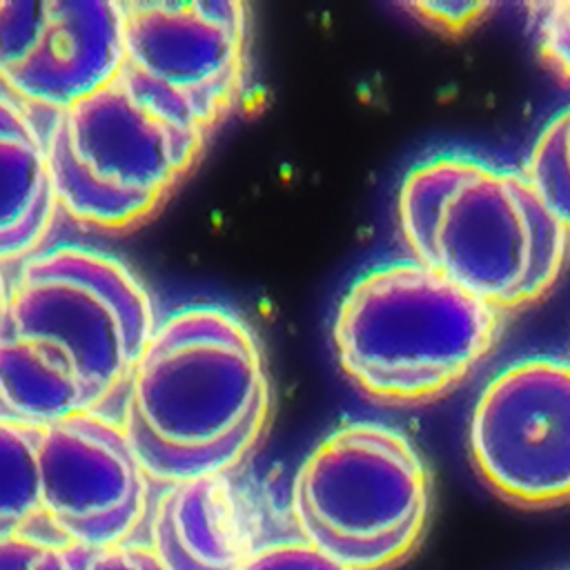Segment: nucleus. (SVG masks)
<instances>
[{"instance_id":"nucleus-15","label":"nucleus","mask_w":570,"mask_h":570,"mask_svg":"<svg viewBox=\"0 0 570 570\" xmlns=\"http://www.w3.org/2000/svg\"><path fill=\"white\" fill-rule=\"evenodd\" d=\"M238 570H350L305 539L256 546Z\"/></svg>"},{"instance_id":"nucleus-11","label":"nucleus","mask_w":570,"mask_h":570,"mask_svg":"<svg viewBox=\"0 0 570 570\" xmlns=\"http://www.w3.org/2000/svg\"><path fill=\"white\" fill-rule=\"evenodd\" d=\"M147 546L165 570H238L256 548L225 474L169 483L156 501Z\"/></svg>"},{"instance_id":"nucleus-10","label":"nucleus","mask_w":570,"mask_h":570,"mask_svg":"<svg viewBox=\"0 0 570 570\" xmlns=\"http://www.w3.org/2000/svg\"><path fill=\"white\" fill-rule=\"evenodd\" d=\"M122 29V2L0 0V80L9 94L60 111L120 71Z\"/></svg>"},{"instance_id":"nucleus-2","label":"nucleus","mask_w":570,"mask_h":570,"mask_svg":"<svg viewBox=\"0 0 570 570\" xmlns=\"http://www.w3.org/2000/svg\"><path fill=\"white\" fill-rule=\"evenodd\" d=\"M269 383L249 325L218 305L169 314L127 379L122 430L165 483L225 474L263 434Z\"/></svg>"},{"instance_id":"nucleus-18","label":"nucleus","mask_w":570,"mask_h":570,"mask_svg":"<svg viewBox=\"0 0 570 570\" xmlns=\"http://www.w3.org/2000/svg\"><path fill=\"white\" fill-rule=\"evenodd\" d=\"M67 570H165L149 546L114 543L102 548L67 546Z\"/></svg>"},{"instance_id":"nucleus-8","label":"nucleus","mask_w":570,"mask_h":570,"mask_svg":"<svg viewBox=\"0 0 570 570\" xmlns=\"http://www.w3.org/2000/svg\"><path fill=\"white\" fill-rule=\"evenodd\" d=\"M468 448L483 483L505 501H570V361L530 356L503 367L472 407Z\"/></svg>"},{"instance_id":"nucleus-6","label":"nucleus","mask_w":570,"mask_h":570,"mask_svg":"<svg viewBox=\"0 0 570 570\" xmlns=\"http://www.w3.org/2000/svg\"><path fill=\"white\" fill-rule=\"evenodd\" d=\"M205 140L165 118L116 73L56 114L45 138L56 200L91 227L127 229L163 203Z\"/></svg>"},{"instance_id":"nucleus-19","label":"nucleus","mask_w":570,"mask_h":570,"mask_svg":"<svg viewBox=\"0 0 570 570\" xmlns=\"http://www.w3.org/2000/svg\"><path fill=\"white\" fill-rule=\"evenodd\" d=\"M405 9L416 16V20L425 22L432 29L448 31V33H461L485 18V13L492 9L488 2H410Z\"/></svg>"},{"instance_id":"nucleus-13","label":"nucleus","mask_w":570,"mask_h":570,"mask_svg":"<svg viewBox=\"0 0 570 570\" xmlns=\"http://www.w3.org/2000/svg\"><path fill=\"white\" fill-rule=\"evenodd\" d=\"M38 430L0 423V539L36 521Z\"/></svg>"},{"instance_id":"nucleus-1","label":"nucleus","mask_w":570,"mask_h":570,"mask_svg":"<svg viewBox=\"0 0 570 570\" xmlns=\"http://www.w3.org/2000/svg\"><path fill=\"white\" fill-rule=\"evenodd\" d=\"M154 327L147 289L118 258L80 245L29 258L0 321V423L38 430L96 412Z\"/></svg>"},{"instance_id":"nucleus-9","label":"nucleus","mask_w":570,"mask_h":570,"mask_svg":"<svg viewBox=\"0 0 570 570\" xmlns=\"http://www.w3.org/2000/svg\"><path fill=\"white\" fill-rule=\"evenodd\" d=\"M36 519L58 543H125L147 503V474L120 423L78 412L38 428Z\"/></svg>"},{"instance_id":"nucleus-16","label":"nucleus","mask_w":570,"mask_h":570,"mask_svg":"<svg viewBox=\"0 0 570 570\" xmlns=\"http://www.w3.org/2000/svg\"><path fill=\"white\" fill-rule=\"evenodd\" d=\"M67 543L24 532L0 539V570H67Z\"/></svg>"},{"instance_id":"nucleus-5","label":"nucleus","mask_w":570,"mask_h":570,"mask_svg":"<svg viewBox=\"0 0 570 570\" xmlns=\"http://www.w3.org/2000/svg\"><path fill=\"white\" fill-rule=\"evenodd\" d=\"M430 481L414 443L385 423L354 421L301 463L292 512L301 539L350 570H387L421 541Z\"/></svg>"},{"instance_id":"nucleus-3","label":"nucleus","mask_w":570,"mask_h":570,"mask_svg":"<svg viewBox=\"0 0 570 570\" xmlns=\"http://www.w3.org/2000/svg\"><path fill=\"white\" fill-rule=\"evenodd\" d=\"M396 225L412 261L499 312L543 298L570 245L525 174L463 154L432 156L405 174Z\"/></svg>"},{"instance_id":"nucleus-14","label":"nucleus","mask_w":570,"mask_h":570,"mask_svg":"<svg viewBox=\"0 0 570 570\" xmlns=\"http://www.w3.org/2000/svg\"><path fill=\"white\" fill-rule=\"evenodd\" d=\"M523 174L570 234V105L543 125Z\"/></svg>"},{"instance_id":"nucleus-17","label":"nucleus","mask_w":570,"mask_h":570,"mask_svg":"<svg viewBox=\"0 0 570 570\" xmlns=\"http://www.w3.org/2000/svg\"><path fill=\"white\" fill-rule=\"evenodd\" d=\"M534 33L541 56L570 82V0L537 4Z\"/></svg>"},{"instance_id":"nucleus-4","label":"nucleus","mask_w":570,"mask_h":570,"mask_svg":"<svg viewBox=\"0 0 570 570\" xmlns=\"http://www.w3.org/2000/svg\"><path fill=\"white\" fill-rule=\"evenodd\" d=\"M501 314L410 258L350 285L332 338L341 370L365 396L416 405L448 394L488 358Z\"/></svg>"},{"instance_id":"nucleus-7","label":"nucleus","mask_w":570,"mask_h":570,"mask_svg":"<svg viewBox=\"0 0 570 570\" xmlns=\"http://www.w3.org/2000/svg\"><path fill=\"white\" fill-rule=\"evenodd\" d=\"M245 69L243 2H125L118 76L165 118L207 136L238 102Z\"/></svg>"},{"instance_id":"nucleus-12","label":"nucleus","mask_w":570,"mask_h":570,"mask_svg":"<svg viewBox=\"0 0 570 570\" xmlns=\"http://www.w3.org/2000/svg\"><path fill=\"white\" fill-rule=\"evenodd\" d=\"M56 205L47 142L20 100L0 89V261L38 245Z\"/></svg>"},{"instance_id":"nucleus-20","label":"nucleus","mask_w":570,"mask_h":570,"mask_svg":"<svg viewBox=\"0 0 570 570\" xmlns=\"http://www.w3.org/2000/svg\"><path fill=\"white\" fill-rule=\"evenodd\" d=\"M7 296H9V287L4 285V278H2V274H0V321H2V314H4Z\"/></svg>"}]
</instances>
